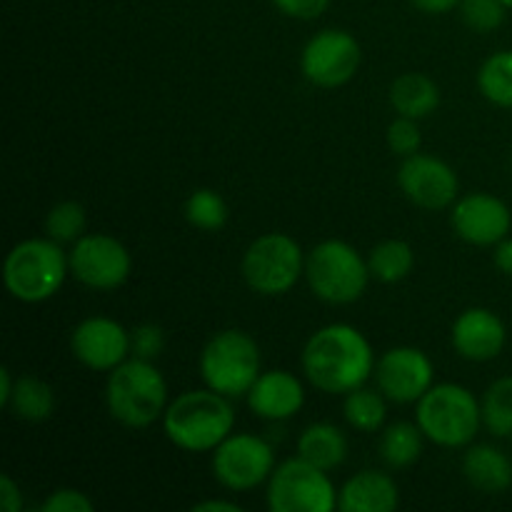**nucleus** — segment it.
I'll return each instance as SVG.
<instances>
[{
  "mask_svg": "<svg viewBox=\"0 0 512 512\" xmlns=\"http://www.w3.org/2000/svg\"><path fill=\"white\" fill-rule=\"evenodd\" d=\"M375 363L370 340L350 323L323 325L305 340L300 353L305 380L325 395H345L365 385L373 378Z\"/></svg>",
  "mask_w": 512,
  "mask_h": 512,
  "instance_id": "1",
  "label": "nucleus"
},
{
  "mask_svg": "<svg viewBox=\"0 0 512 512\" xmlns=\"http://www.w3.org/2000/svg\"><path fill=\"white\" fill-rule=\"evenodd\" d=\"M163 430L183 453H213L235 430L233 400L210 388L185 390L170 400Z\"/></svg>",
  "mask_w": 512,
  "mask_h": 512,
  "instance_id": "2",
  "label": "nucleus"
},
{
  "mask_svg": "<svg viewBox=\"0 0 512 512\" xmlns=\"http://www.w3.org/2000/svg\"><path fill=\"white\" fill-rule=\"evenodd\" d=\"M105 405L115 423L143 430L163 420L170 405L168 380L153 360L128 358L108 373Z\"/></svg>",
  "mask_w": 512,
  "mask_h": 512,
  "instance_id": "3",
  "label": "nucleus"
},
{
  "mask_svg": "<svg viewBox=\"0 0 512 512\" xmlns=\"http://www.w3.org/2000/svg\"><path fill=\"white\" fill-rule=\"evenodd\" d=\"M415 423L428 443L445 450L468 448L483 428L478 395L460 383H435L415 403Z\"/></svg>",
  "mask_w": 512,
  "mask_h": 512,
  "instance_id": "4",
  "label": "nucleus"
},
{
  "mask_svg": "<svg viewBox=\"0 0 512 512\" xmlns=\"http://www.w3.org/2000/svg\"><path fill=\"white\" fill-rule=\"evenodd\" d=\"M70 275L68 253L53 238H28L10 248L3 263L5 290L20 303L55 298Z\"/></svg>",
  "mask_w": 512,
  "mask_h": 512,
  "instance_id": "5",
  "label": "nucleus"
},
{
  "mask_svg": "<svg viewBox=\"0 0 512 512\" xmlns=\"http://www.w3.org/2000/svg\"><path fill=\"white\" fill-rule=\"evenodd\" d=\"M198 370L205 388L238 400L248 395L258 375L263 373V353L258 340L245 330H220L205 343Z\"/></svg>",
  "mask_w": 512,
  "mask_h": 512,
  "instance_id": "6",
  "label": "nucleus"
},
{
  "mask_svg": "<svg viewBox=\"0 0 512 512\" xmlns=\"http://www.w3.org/2000/svg\"><path fill=\"white\" fill-rule=\"evenodd\" d=\"M305 280L323 303L350 305L363 298L373 275L368 258H363L355 245L330 238L313 245L305 255Z\"/></svg>",
  "mask_w": 512,
  "mask_h": 512,
  "instance_id": "7",
  "label": "nucleus"
},
{
  "mask_svg": "<svg viewBox=\"0 0 512 512\" xmlns=\"http://www.w3.org/2000/svg\"><path fill=\"white\" fill-rule=\"evenodd\" d=\"M305 250L288 233H263L245 248L240 275L253 293L280 298L305 278Z\"/></svg>",
  "mask_w": 512,
  "mask_h": 512,
  "instance_id": "8",
  "label": "nucleus"
},
{
  "mask_svg": "<svg viewBox=\"0 0 512 512\" xmlns=\"http://www.w3.org/2000/svg\"><path fill=\"white\" fill-rule=\"evenodd\" d=\"M265 500L270 512H333L338 508V488L328 470L295 455L275 465L265 483Z\"/></svg>",
  "mask_w": 512,
  "mask_h": 512,
  "instance_id": "9",
  "label": "nucleus"
},
{
  "mask_svg": "<svg viewBox=\"0 0 512 512\" xmlns=\"http://www.w3.org/2000/svg\"><path fill=\"white\" fill-rule=\"evenodd\" d=\"M210 468L215 480L233 493H248L270 480L275 470V450L265 438L253 433H230L213 450Z\"/></svg>",
  "mask_w": 512,
  "mask_h": 512,
  "instance_id": "10",
  "label": "nucleus"
},
{
  "mask_svg": "<svg viewBox=\"0 0 512 512\" xmlns=\"http://www.w3.org/2000/svg\"><path fill=\"white\" fill-rule=\"evenodd\" d=\"M363 63V48L348 30L325 28L305 43L300 53V73L320 90L348 85Z\"/></svg>",
  "mask_w": 512,
  "mask_h": 512,
  "instance_id": "11",
  "label": "nucleus"
},
{
  "mask_svg": "<svg viewBox=\"0 0 512 512\" xmlns=\"http://www.w3.org/2000/svg\"><path fill=\"white\" fill-rule=\"evenodd\" d=\"M70 275L90 290H118L133 273V258L125 243L108 233H85L68 250Z\"/></svg>",
  "mask_w": 512,
  "mask_h": 512,
  "instance_id": "12",
  "label": "nucleus"
},
{
  "mask_svg": "<svg viewBox=\"0 0 512 512\" xmlns=\"http://www.w3.org/2000/svg\"><path fill=\"white\" fill-rule=\"evenodd\" d=\"M373 380L390 403L415 405L435 385L433 360L415 345H395L378 358Z\"/></svg>",
  "mask_w": 512,
  "mask_h": 512,
  "instance_id": "13",
  "label": "nucleus"
},
{
  "mask_svg": "<svg viewBox=\"0 0 512 512\" xmlns=\"http://www.w3.org/2000/svg\"><path fill=\"white\" fill-rule=\"evenodd\" d=\"M398 188L420 210H445L460 198V178L453 165L428 153L403 158Z\"/></svg>",
  "mask_w": 512,
  "mask_h": 512,
  "instance_id": "14",
  "label": "nucleus"
},
{
  "mask_svg": "<svg viewBox=\"0 0 512 512\" xmlns=\"http://www.w3.org/2000/svg\"><path fill=\"white\" fill-rule=\"evenodd\" d=\"M70 353L85 368L95 373H110L133 358L130 330L108 315H90L80 320L70 333Z\"/></svg>",
  "mask_w": 512,
  "mask_h": 512,
  "instance_id": "15",
  "label": "nucleus"
},
{
  "mask_svg": "<svg viewBox=\"0 0 512 512\" xmlns=\"http://www.w3.org/2000/svg\"><path fill=\"white\" fill-rule=\"evenodd\" d=\"M450 225L463 243L475 248H495L510 235L512 213L498 195L465 193L450 205Z\"/></svg>",
  "mask_w": 512,
  "mask_h": 512,
  "instance_id": "16",
  "label": "nucleus"
},
{
  "mask_svg": "<svg viewBox=\"0 0 512 512\" xmlns=\"http://www.w3.org/2000/svg\"><path fill=\"white\" fill-rule=\"evenodd\" d=\"M450 343H453V350L463 360H470V363H490V360H495L505 350L508 328H505L503 318L498 313L475 305V308L463 310L453 320Z\"/></svg>",
  "mask_w": 512,
  "mask_h": 512,
  "instance_id": "17",
  "label": "nucleus"
},
{
  "mask_svg": "<svg viewBox=\"0 0 512 512\" xmlns=\"http://www.w3.org/2000/svg\"><path fill=\"white\" fill-rule=\"evenodd\" d=\"M250 413L265 423H285L305 405V383L290 370H263L245 395Z\"/></svg>",
  "mask_w": 512,
  "mask_h": 512,
  "instance_id": "18",
  "label": "nucleus"
},
{
  "mask_svg": "<svg viewBox=\"0 0 512 512\" xmlns=\"http://www.w3.org/2000/svg\"><path fill=\"white\" fill-rule=\"evenodd\" d=\"M400 505V490L393 475L380 470L355 473L338 490V508L343 512H393Z\"/></svg>",
  "mask_w": 512,
  "mask_h": 512,
  "instance_id": "19",
  "label": "nucleus"
},
{
  "mask_svg": "<svg viewBox=\"0 0 512 512\" xmlns=\"http://www.w3.org/2000/svg\"><path fill=\"white\" fill-rule=\"evenodd\" d=\"M463 475L483 495H503L512 488V460L490 443H470L463 455Z\"/></svg>",
  "mask_w": 512,
  "mask_h": 512,
  "instance_id": "20",
  "label": "nucleus"
},
{
  "mask_svg": "<svg viewBox=\"0 0 512 512\" xmlns=\"http://www.w3.org/2000/svg\"><path fill=\"white\" fill-rule=\"evenodd\" d=\"M440 88L430 75L410 73L398 75L390 85V105L398 115L413 120H425L440 108Z\"/></svg>",
  "mask_w": 512,
  "mask_h": 512,
  "instance_id": "21",
  "label": "nucleus"
},
{
  "mask_svg": "<svg viewBox=\"0 0 512 512\" xmlns=\"http://www.w3.org/2000/svg\"><path fill=\"white\" fill-rule=\"evenodd\" d=\"M348 438L343 430L335 423L320 420V423H310L298 435V455L308 463L318 465L323 470H338L340 465L348 460Z\"/></svg>",
  "mask_w": 512,
  "mask_h": 512,
  "instance_id": "22",
  "label": "nucleus"
},
{
  "mask_svg": "<svg viewBox=\"0 0 512 512\" xmlns=\"http://www.w3.org/2000/svg\"><path fill=\"white\" fill-rule=\"evenodd\" d=\"M425 435L418 423L398 420L380 430L378 455L390 470H405L420 460L425 450Z\"/></svg>",
  "mask_w": 512,
  "mask_h": 512,
  "instance_id": "23",
  "label": "nucleus"
},
{
  "mask_svg": "<svg viewBox=\"0 0 512 512\" xmlns=\"http://www.w3.org/2000/svg\"><path fill=\"white\" fill-rule=\"evenodd\" d=\"M55 405H58V398L48 380L38 378V375H18L13 395L5 408L25 423H45L48 418H53Z\"/></svg>",
  "mask_w": 512,
  "mask_h": 512,
  "instance_id": "24",
  "label": "nucleus"
},
{
  "mask_svg": "<svg viewBox=\"0 0 512 512\" xmlns=\"http://www.w3.org/2000/svg\"><path fill=\"white\" fill-rule=\"evenodd\" d=\"M388 403L378 385L370 388L365 383L343 395V418L358 433H378L388 420Z\"/></svg>",
  "mask_w": 512,
  "mask_h": 512,
  "instance_id": "25",
  "label": "nucleus"
},
{
  "mask_svg": "<svg viewBox=\"0 0 512 512\" xmlns=\"http://www.w3.org/2000/svg\"><path fill=\"white\" fill-rule=\"evenodd\" d=\"M368 268L373 280L383 285H395L408 278L415 268L413 245L400 238L380 240L368 253Z\"/></svg>",
  "mask_w": 512,
  "mask_h": 512,
  "instance_id": "26",
  "label": "nucleus"
},
{
  "mask_svg": "<svg viewBox=\"0 0 512 512\" xmlns=\"http://www.w3.org/2000/svg\"><path fill=\"white\" fill-rule=\"evenodd\" d=\"M478 90L498 108L512 110V50L493 53L480 65Z\"/></svg>",
  "mask_w": 512,
  "mask_h": 512,
  "instance_id": "27",
  "label": "nucleus"
},
{
  "mask_svg": "<svg viewBox=\"0 0 512 512\" xmlns=\"http://www.w3.org/2000/svg\"><path fill=\"white\" fill-rule=\"evenodd\" d=\"M483 408V428L493 438H510L512 435V375L493 380L480 400Z\"/></svg>",
  "mask_w": 512,
  "mask_h": 512,
  "instance_id": "28",
  "label": "nucleus"
},
{
  "mask_svg": "<svg viewBox=\"0 0 512 512\" xmlns=\"http://www.w3.org/2000/svg\"><path fill=\"white\" fill-rule=\"evenodd\" d=\"M228 203L223 195L213 188H198L188 195L185 200V220L193 225L195 230L203 233H218L228 223Z\"/></svg>",
  "mask_w": 512,
  "mask_h": 512,
  "instance_id": "29",
  "label": "nucleus"
},
{
  "mask_svg": "<svg viewBox=\"0 0 512 512\" xmlns=\"http://www.w3.org/2000/svg\"><path fill=\"white\" fill-rule=\"evenodd\" d=\"M88 215L78 200H60L45 215V235L60 245H73L85 235Z\"/></svg>",
  "mask_w": 512,
  "mask_h": 512,
  "instance_id": "30",
  "label": "nucleus"
},
{
  "mask_svg": "<svg viewBox=\"0 0 512 512\" xmlns=\"http://www.w3.org/2000/svg\"><path fill=\"white\" fill-rule=\"evenodd\" d=\"M460 18L473 33H493L505 23L508 5L503 0H460Z\"/></svg>",
  "mask_w": 512,
  "mask_h": 512,
  "instance_id": "31",
  "label": "nucleus"
},
{
  "mask_svg": "<svg viewBox=\"0 0 512 512\" xmlns=\"http://www.w3.org/2000/svg\"><path fill=\"white\" fill-rule=\"evenodd\" d=\"M385 138H388V148L393 150L398 158H410V155L420 153V148H423L420 120L398 115V118L388 125V133H385Z\"/></svg>",
  "mask_w": 512,
  "mask_h": 512,
  "instance_id": "32",
  "label": "nucleus"
},
{
  "mask_svg": "<svg viewBox=\"0 0 512 512\" xmlns=\"http://www.w3.org/2000/svg\"><path fill=\"white\" fill-rule=\"evenodd\" d=\"M130 350H133V358L155 363V358H160L165 350V330L155 323L135 325L130 330Z\"/></svg>",
  "mask_w": 512,
  "mask_h": 512,
  "instance_id": "33",
  "label": "nucleus"
},
{
  "mask_svg": "<svg viewBox=\"0 0 512 512\" xmlns=\"http://www.w3.org/2000/svg\"><path fill=\"white\" fill-rule=\"evenodd\" d=\"M43 512H93L95 503L88 493L78 488H55L48 498L40 503Z\"/></svg>",
  "mask_w": 512,
  "mask_h": 512,
  "instance_id": "34",
  "label": "nucleus"
},
{
  "mask_svg": "<svg viewBox=\"0 0 512 512\" xmlns=\"http://www.w3.org/2000/svg\"><path fill=\"white\" fill-rule=\"evenodd\" d=\"M333 0H273L275 10L293 20H318Z\"/></svg>",
  "mask_w": 512,
  "mask_h": 512,
  "instance_id": "35",
  "label": "nucleus"
},
{
  "mask_svg": "<svg viewBox=\"0 0 512 512\" xmlns=\"http://www.w3.org/2000/svg\"><path fill=\"white\" fill-rule=\"evenodd\" d=\"M0 508L5 512L23 510V493H20V485L15 483L8 473L0 475Z\"/></svg>",
  "mask_w": 512,
  "mask_h": 512,
  "instance_id": "36",
  "label": "nucleus"
},
{
  "mask_svg": "<svg viewBox=\"0 0 512 512\" xmlns=\"http://www.w3.org/2000/svg\"><path fill=\"white\" fill-rule=\"evenodd\" d=\"M413 8H418L425 15H445L460 8V0H410Z\"/></svg>",
  "mask_w": 512,
  "mask_h": 512,
  "instance_id": "37",
  "label": "nucleus"
},
{
  "mask_svg": "<svg viewBox=\"0 0 512 512\" xmlns=\"http://www.w3.org/2000/svg\"><path fill=\"white\" fill-rule=\"evenodd\" d=\"M493 263L500 273L512 278V238L510 235L505 240H500V243L493 248Z\"/></svg>",
  "mask_w": 512,
  "mask_h": 512,
  "instance_id": "38",
  "label": "nucleus"
},
{
  "mask_svg": "<svg viewBox=\"0 0 512 512\" xmlns=\"http://www.w3.org/2000/svg\"><path fill=\"white\" fill-rule=\"evenodd\" d=\"M195 512H243V505L233 503V500H200L193 505Z\"/></svg>",
  "mask_w": 512,
  "mask_h": 512,
  "instance_id": "39",
  "label": "nucleus"
},
{
  "mask_svg": "<svg viewBox=\"0 0 512 512\" xmlns=\"http://www.w3.org/2000/svg\"><path fill=\"white\" fill-rule=\"evenodd\" d=\"M15 388V375L10 368H0V405H8L10 395H13Z\"/></svg>",
  "mask_w": 512,
  "mask_h": 512,
  "instance_id": "40",
  "label": "nucleus"
},
{
  "mask_svg": "<svg viewBox=\"0 0 512 512\" xmlns=\"http://www.w3.org/2000/svg\"><path fill=\"white\" fill-rule=\"evenodd\" d=\"M503 3H505V5H508V8L512 10V0H503Z\"/></svg>",
  "mask_w": 512,
  "mask_h": 512,
  "instance_id": "41",
  "label": "nucleus"
}]
</instances>
